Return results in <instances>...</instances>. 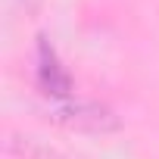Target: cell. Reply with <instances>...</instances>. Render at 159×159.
<instances>
[{
    "instance_id": "6da1fadb",
    "label": "cell",
    "mask_w": 159,
    "mask_h": 159,
    "mask_svg": "<svg viewBox=\"0 0 159 159\" xmlns=\"http://www.w3.org/2000/svg\"><path fill=\"white\" fill-rule=\"evenodd\" d=\"M38 81H41L44 94H53V97H69L72 94V78L59 66V59H56L47 38L38 41Z\"/></svg>"
},
{
    "instance_id": "7a4b0ae2",
    "label": "cell",
    "mask_w": 159,
    "mask_h": 159,
    "mask_svg": "<svg viewBox=\"0 0 159 159\" xmlns=\"http://www.w3.org/2000/svg\"><path fill=\"white\" fill-rule=\"evenodd\" d=\"M56 116H59V122L75 125V128H91V131L116 128L112 112H109V109H103V106H97V103H69V106H62Z\"/></svg>"
},
{
    "instance_id": "3957f363",
    "label": "cell",
    "mask_w": 159,
    "mask_h": 159,
    "mask_svg": "<svg viewBox=\"0 0 159 159\" xmlns=\"http://www.w3.org/2000/svg\"><path fill=\"white\" fill-rule=\"evenodd\" d=\"M13 150L22 156V159H56L50 150H44V147H38L31 137H16L13 140Z\"/></svg>"
}]
</instances>
